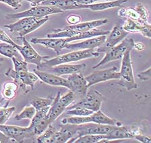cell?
Masks as SVG:
<instances>
[{
  "label": "cell",
  "mask_w": 151,
  "mask_h": 143,
  "mask_svg": "<svg viewBox=\"0 0 151 143\" xmlns=\"http://www.w3.org/2000/svg\"><path fill=\"white\" fill-rule=\"evenodd\" d=\"M6 76L11 77L14 79V82L17 84L25 91V93L29 92L30 90L28 88L30 87V90L35 88V83L39 80L38 77L34 73L29 71H16L15 70L9 68L8 71L5 73Z\"/></svg>",
  "instance_id": "cell-10"
},
{
  "label": "cell",
  "mask_w": 151,
  "mask_h": 143,
  "mask_svg": "<svg viewBox=\"0 0 151 143\" xmlns=\"http://www.w3.org/2000/svg\"><path fill=\"white\" fill-rule=\"evenodd\" d=\"M42 6H50L60 8L63 11L81 9L80 4H77L74 0H47L41 4Z\"/></svg>",
  "instance_id": "cell-23"
},
{
  "label": "cell",
  "mask_w": 151,
  "mask_h": 143,
  "mask_svg": "<svg viewBox=\"0 0 151 143\" xmlns=\"http://www.w3.org/2000/svg\"><path fill=\"white\" fill-rule=\"evenodd\" d=\"M134 139L136 140H138L141 142L143 143H150L151 142V138L148 137V136L142 134H137L135 137H134Z\"/></svg>",
  "instance_id": "cell-44"
},
{
  "label": "cell",
  "mask_w": 151,
  "mask_h": 143,
  "mask_svg": "<svg viewBox=\"0 0 151 143\" xmlns=\"http://www.w3.org/2000/svg\"><path fill=\"white\" fill-rule=\"evenodd\" d=\"M134 47H135L136 50L143 51L145 48V45L142 43H140V42H138V43H135L134 42Z\"/></svg>",
  "instance_id": "cell-48"
},
{
  "label": "cell",
  "mask_w": 151,
  "mask_h": 143,
  "mask_svg": "<svg viewBox=\"0 0 151 143\" xmlns=\"http://www.w3.org/2000/svg\"><path fill=\"white\" fill-rule=\"evenodd\" d=\"M74 1L80 5H90V4H95L98 1H107V0H74Z\"/></svg>",
  "instance_id": "cell-45"
},
{
  "label": "cell",
  "mask_w": 151,
  "mask_h": 143,
  "mask_svg": "<svg viewBox=\"0 0 151 143\" xmlns=\"http://www.w3.org/2000/svg\"><path fill=\"white\" fill-rule=\"evenodd\" d=\"M15 110V107L14 106L7 107L6 105L5 107H0V125L5 124L9 120Z\"/></svg>",
  "instance_id": "cell-36"
},
{
  "label": "cell",
  "mask_w": 151,
  "mask_h": 143,
  "mask_svg": "<svg viewBox=\"0 0 151 143\" xmlns=\"http://www.w3.org/2000/svg\"><path fill=\"white\" fill-rule=\"evenodd\" d=\"M137 76L142 81H145L150 79L151 77V67H149L148 69L145 70V71L138 73Z\"/></svg>",
  "instance_id": "cell-42"
},
{
  "label": "cell",
  "mask_w": 151,
  "mask_h": 143,
  "mask_svg": "<svg viewBox=\"0 0 151 143\" xmlns=\"http://www.w3.org/2000/svg\"><path fill=\"white\" fill-rule=\"evenodd\" d=\"M86 63H82V64H70L67 65L66 63L64 64H60L55 65V66L47 68L49 73L55 74L56 75L61 76L63 75H71L76 73H82L86 69Z\"/></svg>",
  "instance_id": "cell-21"
},
{
  "label": "cell",
  "mask_w": 151,
  "mask_h": 143,
  "mask_svg": "<svg viewBox=\"0 0 151 143\" xmlns=\"http://www.w3.org/2000/svg\"><path fill=\"white\" fill-rule=\"evenodd\" d=\"M3 61H4V58H2V57H0V65H1V63L3 62Z\"/></svg>",
  "instance_id": "cell-49"
},
{
  "label": "cell",
  "mask_w": 151,
  "mask_h": 143,
  "mask_svg": "<svg viewBox=\"0 0 151 143\" xmlns=\"http://www.w3.org/2000/svg\"><path fill=\"white\" fill-rule=\"evenodd\" d=\"M56 129L52 124H49L45 130L36 138V142L39 143H48L54 133L56 132Z\"/></svg>",
  "instance_id": "cell-34"
},
{
  "label": "cell",
  "mask_w": 151,
  "mask_h": 143,
  "mask_svg": "<svg viewBox=\"0 0 151 143\" xmlns=\"http://www.w3.org/2000/svg\"><path fill=\"white\" fill-rule=\"evenodd\" d=\"M18 85L15 82H6L2 86L1 95L4 100L11 101L16 97Z\"/></svg>",
  "instance_id": "cell-26"
},
{
  "label": "cell",
  "mask_w": 151,
  "mask_h": 143,
  "mask_svg": "<svg viewBox=\"0 0 151 143\" xmlns=\"http://www.w3.org/2000/svg\"><path fill=\"white\" fill-rule=\"evenodd\" d=\"M93 111L84 107H75V108L68 110L66 112L67 115L75 116H86L93 113Z\"/></svg>",
  "instance_id": "cell-38"
},
{
  "label": "cell",
  "mask_w": 151,
  "mask_h": 143,
  "mask_svg": "<svg viewBox=\"0 0 151 143\" xmlns=\"http://www.w3.org/2000/svg\"><path fill=\"white\" fill-rule=\"evenodd\" d=\"M116 67H111L109 69L94 71L85 77L88 84V88L101 82L107 81L113 79H119V72L117 71Z\"/></svg>",
  "instance_id": "cell-15"
},
{
  "label": "cell",
  "mask_w": 151,
  "mask_h": 143,
  "mask_svg": "<svg viewBox=\"0 0 151 143\" xmlns=\"http://www.w3.org/2000/svg\"><path fill=\"white\" fill-rule=\"evenodd\" d=\"M0 131L10 139L16 142H25L27 140H32L35 142L36 138L31 129L28 127H20V126L13 125H0Z\"/></svg>",
  "instance_id": "cell-9"
},
{
  "label": "cell",
  "mask_w": 151,
  "mask_h": 143,
  "mask_svg": "<svg viewBox=\"0 0 151 143\" xmlns=\"http://www.w3.org/2000/svg\"><path fill=\"white\" fill-rule=\"evenodd\" d=\"M0 54L9 58L15 57L18 60L22 59V56L15 46L8 43H0Z\"/></svg>",
  "instance_id": "cell-28"
},
{
  "label": "cell",
  "mask_w": 151,
  "mask_h": 143,
  "mask_svg": "<svg viewBox=\"0 0 151 143\" xmlns=\"http://www.w3.org/2000/svg\"><path fill=\"white\" fill-rule=\"evenodd\" d=\"M34 73L36 75L40 80L47 85L51 86L65 87L69 89V82L67 79H64L60 76L56 75L55 74L51 73L47 71H41V70L35 69L33 70Z\"/></svg>",
  "instance_id": "cell-19"
},
{
  "label": "cell",
  "mask_w": 151,
  "mask_h": 143,
  "mask_svg": "<svg viewBox=\"0 0 151 143\" xmlns=\"http://www.w3.org/2000/svg\"><path fill=\"white\" fill-rule=\"evenodd\" d=\"M107 35L93 37V38H88L85 41H81L80 43L70 44V43L66 44L65 48L69 49L71 51L78 50H86V49H94L100 46L105 42Z\"/></svg>",
  "instance_id": "cell-20"
},
{
  "label": "cell",
  "mask_w": 151,
  "mask_h": 143,
  "mask_svg": "<svg viewBox=\"0 0 151 143\" xmlns=\"http://www.w3.org/2000/svg\"><path fill=\"white\" fill-rule=\"evenodd\" d=\"M105 100L104 96L99 91L91 90L87 91L86 95L82 97V99L73 105L68 106L66 110L75 108V107H84V108L96 112L101 110V105Z\"/></svg>",
  "instance_id": "cell-11"
},
{
  "label": "cell",
  "mask_w": 151,
  "mask_h": 143,
  "mask_svg": "<svg viewBox=\"0 0 151 143\" xmlns=\"http://www.w3.org/2000/svg\"><path fill=\"white\" fill-rule=\"evenodd\" d=\"M122 28L128 33H140L142 36L150 39L151 26L150 24H142L134 20L126 19Z\"/></svg>",
  "instance_id": "cell-22"
},
{
  "label": "cell",
  "mask_w": 151,
  "mask_h": 143,
  "mask_svg": "<svg viewBox=\"0 0 151 143\" xmlns=\"http://www.w3.org/2000/svg\"><path fill=\"white\" fill-rule=\"evenodd\" d=\"M138 11L140 14V21L142 24H148V18H149V11L148 9L146 8L145 6L142 3H138L134 8Z\"/></svg>",
  "instance_id": "cell-37"
},
{
  "label": "cell",
  "mask_w": 151,
  "mask_h": 143,
  "mask_svg": "<svg viewBox=\"0 0 151 143\" xmlns=\"http://www.w3.org/2000/svg\"><path fill=\"white\" fill-rule=\"evenodd\" d=\"M75 98L76 95L72 91H70L63 96H61L60 92L58 93L47 114V116L51 124L63 113V112L66 110V108L72 104V102L75 100Z\"/></svg>",
  "instance_id": "cell-5"
},
{
  "label": "cell",
  "mask_w": 151,
  "mask_h": 143,
  "mask_svg": "<svg viewBox=\"0 0 151 143\" xmlns=\"http://www.w3.org/2000/svg\"><path fill=\"white\" fill-rule=\"evenodd\" d=\"M36 110L32 105L26 106L22 112H20L18 115L15 116L16 120H21L23 119H28L31 120L32 118L36 114Z\"/></svg>",
  "instance_id": "cell-35"
},
{
  "label": "cell",
  "mask_w": 151,
  "mask_h": 143,
  "mask_svg": "<svg viewBox=\"0 0 151 143\" xmlns=\"http://www.w3.org/2000/svg\"><path fill=\"white\" fill-rule=\"evenodd\" d=\"M109 33V31H107V30H102L97 29L96 28H93L91 30H87V31L82 32V33L76 36L71 37V38H66L68 39V43L70 42L78 41V40H83V39H88L91 38H93V37L99 36H103V35H107Z\"/></svg>",
  "instance_id": "cell-25"
},
{
  "label": "cell",
  "mask_w": 151,
  "mask_h": 143,
  "mask_svg": "<svg viewBox=\"0 0 151 143\" xmlns=\"http://www.w3.org/2000/svg\"><path fill=\"white\" fill-rule=\"evenodd\" d=\"M127 1V0H115L112 1L95 3L90 5H82L81 9H89L92 11H104L108 9L117 8Z\"/></svg>",
  "instance_id": "cell-24"
},
{
  "label": "cell",
  "mask_w": 151,
  "mask_h": 143,
  "mask_svg": "<svg viewBox=\"0 0 151 143\" xmlns=\"http://www.w3.org/2000/svg\"><path fill=\"white\" fill-rule=\"evenodd\" d=\"M105 139V134H86L78 138L74 143H96Z\"/></svg>",
  "instance_id": "cell-33"
},
{
  "label": "cell",
  "mask_w": 151,
  "mask_h": 143,
  "mask_svg": "<svg viewBox=\"0 0 151 143\" xmlns=\"http://www.w3.org/2000/svg\"><path fill=\"white\" fill-rule=\"evenodd\" d=\"M134 41L133 38H124L121 42V43L117 44L116 46L109 49L105 52V55L102 60L98 64L93 67V69H95L96 68L102 66L103 65L107 64L114 60H121L124 57L125 53L128 49H132L134 48Z\"/></svg>",
  "instance_id": "cell-8"
},
{
  "label": "cell",
  "mask_w": 151,
  "mask_h": 143,
  "mask_svg": "<svg viewBox=\"0 0 151 143\" xmlns=\"http://www.w3.org/2000/svg\"><path fill=\"white\" fill-rule=\"evenodd\" d=\"M0 41L3 42V43H5L10 44L13 46L16 44V43L11 39L10 37H9L8 35L1 28H0Z\"/></svg>",
  "instance_id": "cell-41"
},
{
  "label": "cell",
  "mask_w": 151,
  "mask_h": 143,
  "mask_svg": "<svg viewBox=\"0 0 151 143\" xmlns=\"http://www.w3.org/2000/svg\"><path fill=\"white\" fill-rule=\"evenodd\" d=\"M14 141L10 139L9 137H7L4 134L0 131V142L1 143H8V142H13Z\"/></svg>",
  "instance_id": "cell-46"
},
{
  "label": "cell",
  "mask_w": 151,
  "mask_h": 143,
  "mask_svg": "<svg viewBox=\"0 0 151 143\" xmlns=\"http://www.w3.org/2000/svg\"><path fill=\"white\" fill-rule=\"evenodd\" d=\"M0 2L7 4L14 10H18L22 6V0H0Z\"/></svg>",
  "instance_id": "cell-40"
},
{
  "label": "cell",
  "mask_w": 151,
  "mask_h": 143,
  "mask_svg": "<svg viewBox=\"0 0 151 143\" xmlns=\"http://www.w3.org/2000/svg\"><path fill=\"white\" fill-rule=\"evenodd\" d=\"M66 21L70 25H75L80 23V21H81V17L79 15L72 14L68 16L67 18H66Z\"/></svg>",
  "instance_id": "cell-43"
},
{
  "label": "cell",
  "mask_w": 151,
  "mask_h": 143,
  "mask_svg": "<svg viewBox=\"0 0 151 143\" xmlns=\"http://www.w3.org/2000/svg\"><path fill=\"white\" fill-rule=\"evenodd\" d=\"M22 42V46L16 44L14 46L19 51L24 60L27 63H31L36 65L37 69L40 70L42 66V63L45 60L49 59L48 56H41L38 53L32 46L28 42L24 36H19L17 38Z\"/></svg>",
  "instance_id": "cell-6"
},
{
  "label": "cell",
  "mask_w": 151,
  "mask_h": 143,
  "mask_svg": "<svg viewBox=\"0 0 151 143\" xmlns=\"http://www.w3.org/2000/svg\"><path fill=\"white\" fill-rule=\"evenodd\" d=\"M77 132L74 138L70 140L69 143L74 142L80 137L86 134H107L111 131L115 126L101 124L94 122H88L81 124H76Z\"/></svg>",
  "instance_id": "cell-12"
},
{
  "label": "cell",
  "mask_w": 151,
  "mask_h": 143,
  "mask_svg": "<svg viewBox=\"0 0 151 143\" xmlns=\"http://www.w3.org/2000/svg\"><path fill=\"white\" fill-rule=\"evenodd\" d=\"M88 122H94L101 124H107V125L119 126L122 125L121 122L117 120L110 118L105 115L101 110L94 112L93 114L86 116H72L70 118H63L61 120L62 124H81Z\"/></svg>",
  "instance_id": "cell-3"
},
{
  "label": "cell",
  "mask_w": 151,
  "mask_h": 143,
  "mask_svg": "<svg viewBox=\"0 0 151 143\" xmlns=\"http://www.w3.org/2000/svg\"><path fill=\"white\" fill-rule=\"evenodd\" d=\"M129 33L123 29L122 26L115 24L111 31L109 32V36L106 38L105 42L100 46L97 47V51L99 53H105L109 49L116 46L119 43L122 42Z\"/></svg>",
  "instance_id": "cell-14"
},
{
  "label": "cell",
  "mask_w": 151,
  "mask_h": 143,
  "mask_svg": "<svg viewBox=\"0 0 151 143\" xmlns=\"http://www.w3.org/2000/svg\"><path fill=\"white\" fill-rule=\"evenodd\" d=\"M77 132V125L72 124H63L60 130L56 131L49 139L48 143H65L74 138Z\"/></svg>",
  "instance_id": "cell-16"
},
{
  "label": "cell",
  "mask_w": 151,
  "mask_h": 143,
  "mask_svg": "<svg viewBox=\"0 0 151 143\" xmlns=\"http://www.w3.org/2000/svg\"><path fill=\"white\" fill-rule=\"evenodd\" d=\"M14 63V70L16 71H28L27 63L24 60L22 61L21 60H18L15 57L11 58Z\"/></svg>",
  "instance_id": "cell-39"
},
{
  "label": "cell",
  "mask_w": 151,
  "mask_h": 143,
  "mask_svg": "<svg viewBox=\"0 0 151 143\" xmlns=\"http://www.w3.org/2000/svg\"><path fill=\"white\" fill-rule=\"evenodd\" d=\"M49 20V16H46V17L42 18H37L32 22H30L24 29L20 31L19 33V36H24L27 34H30V32H32L35 30L39 28L40 27L42 26V25L45 24V23Z\"/></svg>",
  "instance_id": "cell-29"
},
{
  "label": "cell",
  "mask_w": 151,
  "mask_h": 143,
  "mask_svg": "<svg viewBox=\"0 0 151 143\" xmlns=\"http://www.w3.org/2000/svg\"><path fill=\"white\" fill-rule=\"evenodd\" d=\"M30 43L34 44H40L46 48H51L55 51L57 55H60L61 51L65 48V44L69 43L66 38H39L35 37L30 40Z\"/></svg>",
  "instance_id": "cell-18"
},
{
  "label": "cell",
  "mask_w": 151,
  "mask_h": 143,
  "mask_svg": "<svg viewBox=\"0 0 151 143\" xmlns=\"http://www.w3.org/2000/svg\"><path fill=\"white\" fill-rule=\"evenodd\" d=\"M67 79L69 82V90L75 95H80L82 97L86 95L88 89V84L82 73L71 74L68 76Z\"/></svg>",
  "instance_id": "cell-17"
},
{
  "label": "cell",
  "mask_w": 151,
  "mask_h": 143,
  "mask_svg": "<svg viewBox=\"0 0 151 143\" xmlns=\"http://www.w3.org/2000/svg\"><path fill=\"white\" fill-rule=\"evenodd\" d=\"M49 124H51V123L49 120L48 116H47L37 121L36 122L30 123L28 126L31 129L35 136H39L46 130Z\"/></svg>",
  "instance_id": "cell-31"
},
{
  "label": "cell",
  "mask_w": 151,
  "mask_h": 143,
  "mask_svg": "<svg viewBox=\"0 0 151 143\" xmlns=\"http://www.w3.org/2000/svg\"><path fill=\"white\" fill-rule=\"evenodd\" d=\"M141 133L140 126L136 125L115 126L113 130L105 134L107 140H128L133 139L137 134Z\"/></svg>",
  "instance_id": "cell-13"
},
{
  "label": "cell",
  "mask_w": 151,
  "mask_h": 143,
  "mask_svg": "<svg viewBox=\"0 0 151 143\" xmlns=\"http://www.w3.org/2000/svg\"><path fill=\"white\" fill-rule=\"evenodd\" d=\"M101 55V53H98L94 49H86V50H78L73 52L65 54L62 55H58L56 57L47 59L42 63V68H49L55 65L64 64L71 62H76L87 58H96Z\"/></svg>",
  "instance_id": "cell-2"
},
{
  "label": "cell",
  "mask_w": 151,
  "mask_h": 143,
  "mask_svg": "<svg viewBox=\"0 0 151 143\" xmlns=\"http://www.w3.org/2000/svg\"><path fill=\"white\" fill-rule=\"evenodd\" d=\"M54 100L53 97H49L47 98L43 97H34L30 101V104L35 107L36 111H39L47 107L51 106Z\"/></svg>",
  "instance_id": "cell-32"
},
{
  "label": "cell",
  "mask_w": 151,
  "mask_h": 143,
  "mask_svg": "<svg viewBox=\"0 0 151 143\" xmlns=\"http://www.w3.org/2000/svg\"><path fill=\"white\" fill-rule=\"evenodd\" d=\"M132 49H128L125 53L124 57L122 58L121 69L119 71V81L117 85L125 88L127 91H132L138 88V84L134 80L133 68L131 60L130 53Z\"/></svg>",
  "instance_id": "cell-4"
},
{
  "label": "cell",
  "mask_w": 151,
  "mask_h": 143,
  "mask_svg": "<svg viewBox=\"0 0 151 143\" xmlns=\"http://www.w3.org/2000/svg\"><path fill=\"white\" fill-rule=\"evenodd\" d=\"M117 15L120 18H126V19H130L136 21V22H138L140 24H142L140 14H139L138 11L134 8H122L118 11Z\"/></svg>",
  "instance_id": "cell-30"
},
{
  "label": "cell",
  "mask_w": 151,
  "mask_h": 143,
  "mask_svg": "<svg viewBox=\"0 0 151 143\" xmlns=\"http://www.w3.org/2000/svg\"><path fill=\"white\" fill-rule=\"evenodd\" d=\"M108 22L107 19L96 20L83 23H78L75 25H70L64 28L55 29L53 30V33L47 35V38H71L76 35L87 31V30L95 28L106 24Z\"/></svg>",
  "instance_id": "cell-1"
},
{
  "label": "cell",
  "mask_w": 151,
  "mask_h": 143,
  "mask_svg": "<svg viewBox=\"0 0 151 143\" xmlns=\"http://www.w3.org/2000/svg\"><path fill=\"white\" fill-rule=\"evenodd\" d=\"M36 19H37V18L34 17L22 18H20V20H19L16 22H14L13 24L8 25H4V26L9 29L10 32H20L22 30L24 29L30 22H32V21H34Z\"/></svg>",
  "instance_id": "cell-27"
},
{
  "label": "cell",
  "mask_w": 151,
  "mask_h": 143,
  "mask_svg": "<svg viewBox=\"0 0 151 143\" xmlns=\"http://www.w3.org/2000/svg\"><path fill=\"white\" fill-rule=\"evenodd\" d=\"M64 11L60 10V8L50 6L38 5L32 6L29 10L18 13L8 14L6 15L7 19H18L25 17H34L37 18H42L49 15L55 14L63 13Z\"/></svg>",
  "instance_id": "cell-7"
},
{
  "label": "cell",
  "mask_w": 151,
  "mask_h": 143,
  "mask_svg": "<svg viewBox=\"0 0 151 143\" xmlns=\"http://www.w3.org/2000/svg\"><path fill=\"white\" fill-rule=\"evenodd\" d=\"M0 107H1V105H0Z\"/></svg>",
  "instance_id": "cell-50"
},
{
  "label": "cell",
  "mask_w": 151,
  "mask_h": 143,
  "mask_svg": "<svg viewBox=\"0 0 151 143\" xmlns=\"http://www.w3.org/2000/svg\"><path fill=\"white\" fill-rule=\"evenodd\" d=\"M24 1L30 2L32 6H36L38 5H41L42 2L47 1V0H24Z\"/></svg>",
  "instance_id": "cell-47"
}]
</instances>
